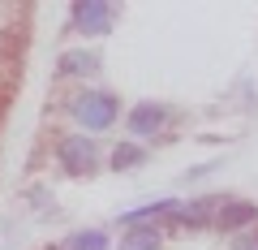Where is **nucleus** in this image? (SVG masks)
<instances>
[{"instance_id": "nucleus-1", "label": "nucleus", "mask_w": 258, "mask_h": 250, "mask_svg": "<svg viewBox=\"0 0 258 250\" xmlns=\"http://www.w3.org/2000/svg\"><path fill=\"white\" fill-rule=\"evenodd\" d=\"M74 117L82 121L86 130H108L112 121H116V112H120V104H116V95H108V91H82V95H74Z\"/></svg>"}, {"instance_id": "nucleus-2", "label": "nucleus", "mask_w": 258, "mask_h": 250, "mask_svg": "<svg viewBox=\"0 0 258 250\" xmlns=\"http://www.w3.org/2000/svg\"><path fill=\"white\" fill-rule=\"evenodd\" d=\"M112 22H116V9L112 5H99V0H86V5L74 9V26L82 35H108Z\"/></svg>"}, {"instance_id": "nucleus-3", "label": "nucleus", "mask_w": 258, "mask_h": 250, "mask_svg": "<svg viewBox=\"0 0 258 250\" xmlns=\"http://www.w3.org/2000/svg\"><path fill=\"white\" fill-rule=\"evenodd\" d=\"M56 156H60V164L69 168V173H91V168H95V142H86V138H60Z\"/></svg>"}, {"instance_id": "nucleus-4", "label": "nucleus", "mask_w": 258, "mask_h": 250, "mask_svg": "<svg viewBox=\"0 0 258 250\" xmlns=\"http://www.w3.org/2000/svg\"><path fill=\"white\" fill-rule=\"evenodd\" d=\"M258 220V203H237V198H228V203H220V212H215V224H220L224 233H237L245 229V224Z\"/></svg>"}, {"instance_id": "nucleus-5", "label": "nucleus", "mask_w": 258, "mask_h": 250, "mask_svg": "<svg viewBox=\"0 0 258 250\" xmlns=\"http://www.w3.org/2000/svg\"><path fill=\"white\" fill-rule=\"evenodd\" d=\"M164 117L168 112L155 108V104H138V108L129 112V134H134V138H151V134H159Z\"/></svg>"}, {"instance_id": "nucleus-6", "label": "nucleus", "mask_w": 258, "mask_h": 250, "mask_svg": "<svg viewBox=\"0 0 258 250\" xmlns=\"http://www.w3.org/2000/svg\"><path fill=\"white\" fill-rule=\"evenodd\" d=\"M120 250H159V229L155 224H134L120 237Z\"/></svg>"}, {"instance_id": "nucleus-7", "label": "nucleus", "mask_w": 258, "mask_h": 250, "mask_svg": "<svg viewBox=\"0 0 258 250\" xmlns=\"http://www.w3.org/2000/svg\"><path fill=\"white\" fill-rule=\"evenodd\" d=\"M220 203V198H203V203H172V216L181 224H203L207 216H211V207Z\"/></svg>"}, {"instance_id": "nucleus-8", "label": "nucleus", "mask_w": 258, "mask_h": 250, "mask_svg": "<svg viewBox=\"0 0 258 250\" xmlns=\"http://www.w3.org/2000/svg\"><path fill=\"white\" fill-rule=\"evenodd\" d=\"M99 65L91 52H64L60 56V74H91V69Z\"/></svg>"}, {"instance_id": "nucleus-9", "label": "nucleus", "mask_w": 258, "mask_h": 250, "mask_svg": "<svg viewBox=\"0 0 258 250\" xmlns=\"http://www.w3.org/2000/svg\"><path fill=\"white\" fill-rule=\"evenodd\" d=\"M69 250H108V237L99 229H86V233H74L69 237Z\"/></svg>"}, {"instance_id": "nucleus-10", "label": "nucleus", "mask_w": 258, "mask_h": 250, "mask_svg": "<svg viewBox=\"0 0 258 250\" xmlns=\"http://www.w3.org/2000/svg\"><path fill=\"white\" fill-rule=\"evenodd\" d=\"M142 156H147L142 147H134V142H125V147H116V151H112V164H116V168H129V164H138Z\"/></svg>"}, {"instance_id": "nucleus-11", "label": "nucleus", "mask_w": 258, "mask_h": 250, "mask_svg": "<svg viewBox=\"0 0 258 250\" xmlns=\"http://www.w3.org/2000/svg\"><path fill=\"white\" fill-rule=\"evenodd\" d=\"M232 250H258V233H241V237H232Z\"/></svg>"}]
</instances>
